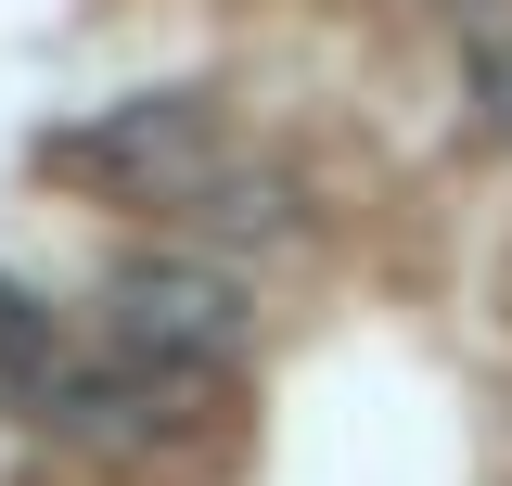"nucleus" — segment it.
I'll return each mask as SVG.
<instances>
[{
    "label": "nucleus",
    "instance_id": "nucleus-5",
    "mask_svg": "<svg viewBox=\"0 0 512 486\" xmlns=\"http://www.w3.org/2000/svg\"><path fill=\"white\" fill-rule=\"evenodd\" d=\"M0 384H26V397L52 384V320H39L26 282H0Z\"/></svg>",
    "mask_w": 512,
    "mask_h": 486
},
{
    "label": "nucleus",
    "instance_id": "nucleus-3",
    "mask_svg": "<svg viewBox=\"0 0 512 486\" xmlns=\"http://www.w3.org/2000/svg\"><path fill=\"white\" fill-rule=\"evenodd\" d=\"M244 282L218 269V256H128L116 282H103V333L116 346H141V359H231L244 346Z\"/></svg>",
    "mask_w": 512,
    "mask_h": 486
},
{
    "label": "nucleus",
    "instance_id": "nucleus-6",
    "mask_svg": "<svg viewBox=\"0 0 512 486\" xmlns=\"http://www.w3.org/2000/svg\"><path fill=\"white\" fill-rule=\"evenodd\" d=\"M474 128L512 141V39H474Z\"/></svg>",
    "mask_w": 512,
    "mask_h": 486
},
{
    "label": "nucleus",
    "instance_id": "nucleus-4",
    "mask_svg": "<svg viewBox=\"0 0 512 486\" xmlns=\"http://www.w3.org/2000/svg\"><path fill=\"white\" fill-rule=\"evenodd\" d=\"M180 218H192L205 243H282V231H295V192L269 180V167H231V180H205V192H192Z\"/></svg>",
    "mask_w": 512,
    "mask_h": 486
},
{
    "label": "nucleus",
    "instance_id": "nucleus-1",
    "mask_svg": "<svg viewBox=\"0 0 512 486\" xmlns=\"http://www.w3.org/2000/svg\"><path fill=\"white\" fill-rule=\"evenodd\" d=\"M39 423L64 448H103V461H167V448L205 435V371L116 346V359H90V371H52L39 384Z\"/></svg>",
    "mask_w": 512,
    "mask_h": 486
},
{
    "label": "nucleus",
    "instance_id": "nucleus-2",
    "mask_svg": "<svg viewBox=\"0 0 512 486\" xmlns=\"http://www.w3.org/2000/svg\"><path fill=\"white\" fill-rule=\"evenodd\" d=\"M77 180H103L116 205H192L218 180V103L205 90H141V103H103V116L64 141Z\"/></svg>",
    "mask_w": 512,
    "mask_h": 486
}]
</instances>
